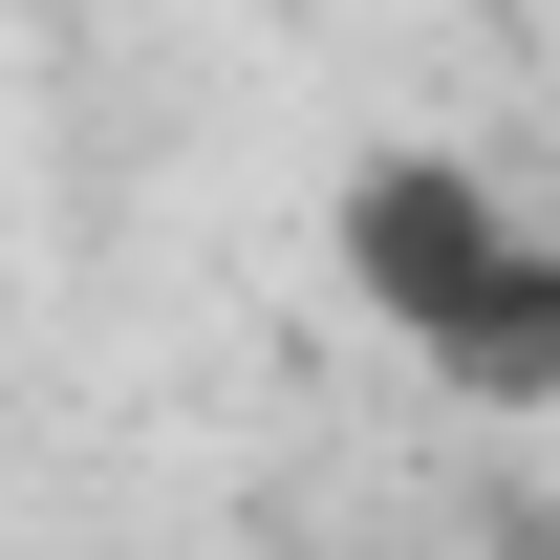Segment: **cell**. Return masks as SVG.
<instances>
[{"mask_svg": "<svg viewBox=\"0 0 560 560\" xmlns=\"http://www.w3.org/2000/svg\"><path fill=\"white\" fill-rule=\"evenodd\" d=\"M346 302L431 346L475 410H560V237L453 151H366L346 173Z\"/></svg>", "mask_w": 560, "mask_h": 560, "instance_id": "6da1fadb", "label": "cell"}, {"mask_svg": "<svg viewBox=\"0 0 560 560\" xmlns=\"http://www.w3.org/2000/svg\"><path fill=\"white\" fill-rule=\"evenodd\" d=\"M539 560H560V539H539Z\"/></svg>", "mask_w": 560, "mask_h": 560, "instance_id": "7a4b0ae2", "label": "cell"}]
</instances>
